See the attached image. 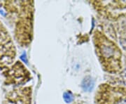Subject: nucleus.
I'll use <instances>...</instances> for the list:
<instances>
[{
  "label": "nucleus",
  "instance_id": "f257e3e1",
  "mask_svg": "<svg viewBox=\"0 0 126 104\" xmlns=\"http://www.w3.org/2000/svg\"><path fill=\"white\" fill-rule=\"evenodd\" d=\"M94 43L96 45V51L101 59L102 63L108 65V63H111V61H113L116 66L120 68V57L121 53L118 47L113 44L112 42L107 40L104 35L100 33L95 32L94 37Z\"/></svg>",
  "mask_w": 126,
  "mask_h": 104
},
{
  "label": "nucleus",
  "instance_id": "f03ea898",
  "mask_svg": "<svg viewBox=\"0 0 126 104\" xmlns=\"http://www.w3.org/2000/svg\"><path fill=\"white\" fill-rule=\"evenodd\" d=\"M94 83L93 80L89 76L86 77L81 83V86L83 89V90L86 91H90L94 87Z\"/></svg>",
  "mask_w": 126,
  "mask_h": 104
},
{
  "label": "nucleus",
  "instance_id": "7ed1b4c3",
  "mask_svg": "<svg viewBox=\"0 0 126 104\" xmlns=\"http://www.w3.org/2000/svg\"><path fill=\"white\" fill-rule=\"evenodd\" d=\"M63 98L64 100L65 101L66 103H71L73 100V96H72V93L71 92H65L63 95Z\"/></svg>",
  "mask_w": 126,
  "mask_h": 104
},
{
  "label": "nucleus",
  "instance_id": "20e7f679",
  "mask_svg": "<svg viewBox=\"0 0 126 104\" xmlns=\"http://www.w3.org/2000/svg\"><path fill=\"white\" fill-rule=\"evenodd\" d=\"M20 59L23 60V61H24L25 63H27V56H26V54L24 53L21 56H20Z\"/></svg>",
  "mask_w": 126,
  "mask_h": 104
},
{
  "label": "nucleus",
  "instance_id": "39448f33",
  "mask_svg": "<svg viewBox=\"0 0 126 104\" xmlns=\"http://www.w3.org/2000/svg\"><path fill=\"white\" fill-rule=\"evenodd\" d=\"M124 73H125V75H126V70H125V71H124Z\"/></svg>",
  "mask_w": 126,
  "mask_h": 104
}]
</instances>
